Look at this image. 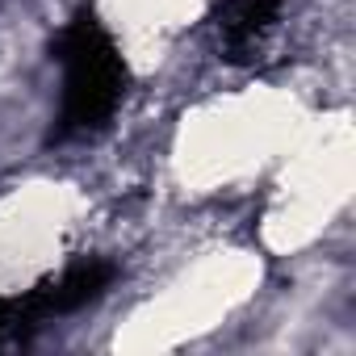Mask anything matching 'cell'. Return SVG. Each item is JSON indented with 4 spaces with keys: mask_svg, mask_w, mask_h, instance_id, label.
Listing matches in <instances>:
<instances>
[{
    "mask_svg": "<svg viewBox=\"0 0 356 356\" xmlns=\"http://www.w3.org/2000/svg\"><path fill=\"white\" fill-rule=\"evenodd\" d=\"M13 323H17V306H9L5 298H0V335H5Z\"/></svg>",
    "mask_w": 356,
    "mask_h": 356,
    "instance_id": "277c9868",
    "label": "cell"
},
{
    "mask_svg": "<svg viewBox=\"0 0 356 356\" xmlns=\"http://www.w3.org/2000/svg\"><path fill=\"white\" fill-rule=\"evenodd\" d=\"M59 63H63V105H59V138L88 134L109 122L122 101L126 67L109 34L92 13H80L59 34Z\"/></svg>",
    "mask_w": 356,
    "mask_h": 356,
    "instance_id": "6da1fadb",
    "label": "cell"
},
{
    "mask_svg": "<svg viewBox=\"0 0 356 356\" xmlns=\"http://www.w3.org/2000/svg\"><path fill=\"white\" fill-rule=\"evenodd\" d=\"M277 9H281V0H227L222 22H218V30H222V51H227L231 59L248 55V51L264 38V30L277 22Z\"/></svg>",
    "mask_w": 356,
    "mask_h": 356,
    "instance_id": "3957f363",
    "label": "cell"
},
{
    "mask_svg": "<svg viewBox=\"0 0 356 356\" xmlns=\"http://www.w3.org/2000/svg\"><path fill=\"white\" fill-rule=\"evenodd\" d=\"M113 285V264H101V260H80L72 264L59 281L34 289L26 298V306H17V318H51V314H67V310H80L88 302H97L105 289Z\"/></svg>",
    "mask_w": 356,
    "mask_h": 356,
    "instance_id": "7a4b0ae2",
    "label": "cell"
}]
</instances>
